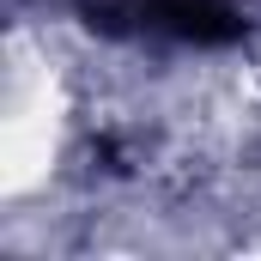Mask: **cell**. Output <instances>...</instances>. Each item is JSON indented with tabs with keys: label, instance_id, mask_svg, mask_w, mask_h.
<instances>
[{
	"label": "cell",
	"instance_id": "cell-1",
	"mask_svg": "<svg viewBox=\"0 0 261 261\" xmlns=\"http://www.w3.org/2000/svg\"><path fill=\"white\" fill-rule=\"evenodd\" d=\"M79 18L97 37H158L219 49L243 37V12L231 0H79Z\"/></svg>",
	"mask_w": 261,
	"mask_h": 261
}]
</instances>
